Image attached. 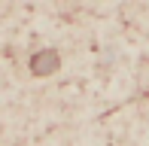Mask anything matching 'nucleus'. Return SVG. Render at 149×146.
<instances>
[{"label":"nucleus","instance_id":"1","mask_svg":"<svg viewBox=\"0 0 149 146\" xmlns=\"http://www.w3.org/2000/svg\"><path fill=\"white\" fill-rule=\"evenodd\" d=\"M58 67H61V58L55 49H40L31 58V73H37V76H52Z\"/></svg>","mask_w":149,"mask_h":146}]
</instances>
